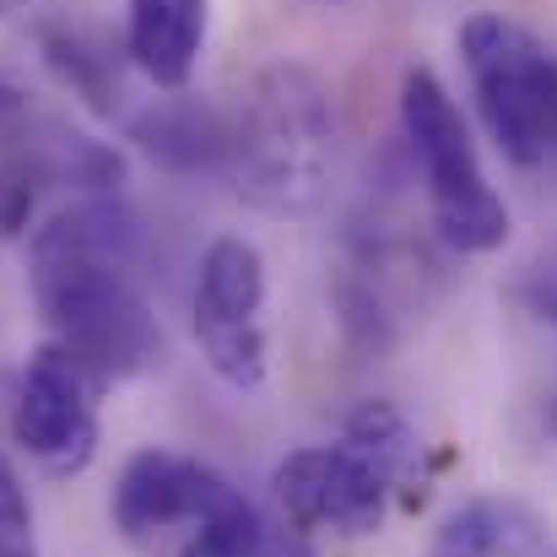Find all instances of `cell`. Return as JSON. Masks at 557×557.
<instances>
[{
    "instance_id": "cell-18",
    "label": "cell",
    "mask_w": 557,
    "mask_h": 557,
    "mask_svg": "<svg viewBox=\"0 0 557 557\" xmlns=\"http://www.w3.org/2000/svg\"><path fill=\"white\" fill-rule=\"evenodd\" d=\"M314 5H336V0H314Z\"/></svg>"
},
{
    "instance_id": "cell-9",
    "label": "cell",
    "mask_w": 557,
    "mask_h": 557,
    "mask_svg": "<svg viewBox=\"0 0 557 557\" xmlns=\"http://www.w3.org/2000/svg\"><path fill=\"white\" fill-rule=\"evenodd\" d=\"M227 493L233 487L211 466L189 460L180 449H141V455L125 460L109 509H114V525L131 542H152V536H163L174 525L206 520Z\"/></svg>"
},
{
    "instance_id": "cell-16",
    "label": "cell",
    "mask_w": 557,
    "mask_h": 557,
    "mask_svg": "<svg viewBox=\"0 0 557 557\" xmlns=\"http://www.w3.org/2000/svg\"><path fill=\"white\" fill-rule=\"evenodd\" d=\"M22 216H27V185H16V180L0 169V238H5V233H16V227H22Z\"/></svg>"
},
{
    "instance_id": "cell-10",
    "label": "cell",
    "mask_w": 557,
    "mask_h": 557,
    "mask_svg": "<svg viewBox=\"0 0 557 557\" xmlns=\"http://www.w3.org/2000/svg\"><path fill=\"white\" fill-rule=\"evenodd\" d=\"M131 60L169 92H180L206 44V0H131L125 5Z\"/></svg>"
},
{
    "instance_id": "cell-5",
    "label": "cell",
    "mask_w": 557,
    "mask_h": 557,
    "mask_svg": "<svg viewBox=\"0 0 557 557\" xmlns=\"http://www.w3.org/2000/svg\"><path fill=\"white\" fill-rule=\"evenodd\" d=\"M195 342L216 379H227L233 389L265 384V260L249 238H216L200 255Z\"/></svg>"
},
{
    "instance_id": "cell-8",
    "label": "cell",
    "mask_w": 557,
    "mask_h": 557,
    "mask_svg": "<svg viewBox=\"0 0 557 557\" xmlns=\"http://www.w3.org/2000/svg\"><path fill=\"white\" fill-rule=\"evenodd\" d=\"M0 158L16 185L65 180V185H114L120 158L87 136H76L60 114H49L27 87L0 76Z\"/></svg>"
},
{
    "instance_id": "cell-1",
    "label": "cell",
    "mask_w": 557,
    "mask_h": 557,
    "mask_svg": "<svg viewBox=\"0 0 557 557\" xmlns=\"http://www.w3.org/2000/svg\"><path fill=\"white\" fill-rule=\"evenodd\" d=\"M131 222L114 206L60 211L27 244V276L54 347L98 384L147 373L163 358V325L131 282Z\"/></svg>"
},
{
    "instance_id": "cell-15",
    "label": "cell",
    "mask_w": 557,
    "mask_h": 557,
    "mask_svg": "<svg viewBox=\"0 0 557 557\" xmlns=\"http://www.w3.org/2000/svg\"><path fill=\"white\" fill-rule=\"evenodd\" d=\"M0 557H38V531H33V504L0 455Z\"/></svg>"
},
{
    "instance_id": "cell-13",
    "label": "cell",
    "mask_w": 557,
    "mask_h": 557,
    "mask_svg": "<svg viewBox=\"0 0 557 557\" xmlns=\"http://www.w3.org/2000/svg\"><path fill=\"white\" fill-rule=\"evenodd\" d=\"M342 444H352L358 455H369L389 482H406V476L417 471V455H422L411 422H406L389 400H363V406L347 417V438H342Z\"/></svg>"
},
{
    "instance_id": "cell-4",
    "label": "cell",
    "mask_w": 557,
    "mask_h": 557,
    "mask_svg": "<svg viewBox=\"0 0 557 557\" xmlns=\"http://www.w3.org/2000/svg\"><path fill=\"white\" fill-rule=\"evenodd\" d=\"M460 60L504 158L542 163L557 147V54L515 16L476 11L460 27Z\"/></svg>"
},
{
    "instance_id": "cell-3",
    "label": "cell",
    "mask_w": 557,
    "mask_h": 557,
    "mask_svg": "<svg viewBox=\"0 0 557 557\" xmlns=\"http://www.w3.org/2000/svg\"><path fill=\"white\" fill-rule=\"evenodd\" d=\"M400 131H406L417 163H422L428 200H433V222H438L444 244L460 249V255H493V249H504V238H509V206H504L498 189L487 185L455 98L422 65L406 71V82H400Z\"/></svg>"
},
{
    "instance_id": "cell-12",
    "label": "cell",
    "mask_w": 557,
    "mask_h": 557,
    "mask_svg": "<svg viewBox=\"0 0 557 557\" xmlns=\"http://www.w3.org/2000/svg\"><path fill=\"white\" fill-rule=\"evenodd\" d=\"M542 547V520L515 498H471L438 531L428 557H525Z\"/></svg>"
},
{
    "instance_id": "cell-7",
    "label": "cell",
    "mask_w": 557,
    "mask_h": 557,
    "mask_svg": "<svg viewBox=\"0 0 557 557\" xmlns=\"http://www.w3.org/2000/svg\"><path fill=\"white\" fill-rule=\"evenodd\" d=\"M271 487L293 531L373 536L384 525V504L395 482L352 444H314V449H293L276 466Z\"/></svg>"
},
{
    "instance_id": "cell-2",
    "label": "cell",
    "mask_w": 557,
    "mask_h": 557,
    "mask_svg": "<svg viewBox=\"0 0 557 557\" xmlns=\"http://www.w3.org/2000/svg\"><path fill=\"white\" fill-rule=\"evenodd\" d=\"M331 152H336V109L325 82L304 65L260 71L227 136L238 195H249L265 211H309L325 195Z\"/></svg>"
},
{
    "instance_id": "cell-11",
    "label": "cell",
    "mask_w": 557,
    "mask_h": 557,
    "mask_svg": "<svg viewBox=\"0 0 557 557\" xmlns=\"http://www.w3.org/2000/svg\"><path fill=\"white\" fill-rule=\"evenodd\" d=\"M131 141L158 169H174V174H200V169L227 163V131L216 125L211 109L185 103V98H163L147 114H136L131 120Z\"/></svg>"
},
{
    "instance_id": "cell-14",
    "label": "cell",
    "mask_w": 557,
    "mask_h": 557,
    "mask_svg": "<svg viewBox=\"0 0 557 557\" xmlns=\"http://www.w3.org/2000/svg\"><path fill=\"white\" fill-rule=\"evenodd\" d=\"M260 547H265V520L233 487L206 520H195V531L180 547V557H260Z\"/></svg>"
},
{
    "instance_id": "cell-17",
    "label": "cell",
    "mask_w": 557,
    "mask_h": 557,
    "mask_svg": "<svg viewBox=\"0 0 557 557\" xmlns=\"http://www.w3.org/2000/svg\"><path fill=\"white\" fill-rule=\"evenodd\" d=\"M260 557H314V547H309L304 531H271V525H265V547H260Z\"/></svg>"
},
{
    "instance_id": "cell-6",
    "label": "cell",
    "mask_w": 557,
    "mask_h": 557,
    "mask_svg": "<svg viewBox=\"0 0 557 557\" xmlns=\"http://www.w3.org/2000/svg\"><path fill=\"white\" fill-rule=\"evenodd\" d=\"M11 433L44 471H87V460L98 455V379L60 347H38L16 379Z\"/></svg>"
}]
</instances>
